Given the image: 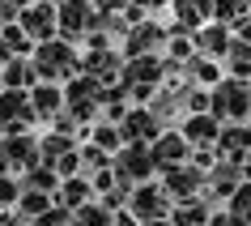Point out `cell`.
I'll return each mask as SVG.
<instances>
[{
  "instance_id": "1",
  "label": "cell",
  "mask_w": 251,
  "mask_h": 226,
  "mask_svg": "<svg viewBox=\"0 0 251 226\" xmlns=\"http://www.w3.org/2000/svg\"><path fill=\"white\" fill-rule=\"evenodd\" d=\"M34 68H39V81H73V77H81V56H77V47L68 39H43L39 47H34Z\"/></svg>"
},
{
  "instance_id": "2",
  "label": "cell",
  "mask_w": 251,
  "mask_h": 226,
  "mask_svg": "<svg viewBox=\"0 0 251 226\" xmlns=\"http://www.w3.org/2000/svg\"><path fill=\"white\" fill-rule=\"evenodd\" d=\"M64 111H73L81 124H90L102 115V81L81 73V77L64 81Z\"/></svg>"
},
{
  "instance_id": "3",
  "label": "cell",
  "mask_w": 251,
  "mask_h": 226,
  "mask_svg": "<svg viewBox=\"0 0 251 226\" xmlns=\"http://www.w3.org/2000/svg\"><path fill=\"white\" fill-rule=\"evenodd\" d=\"M217 120H247L251 115V81H238V77H222L213 85V107H209Z\"/></svg>"
},
{
  "instance_id": "4",
  "label": "cell",
  "mask_w": 251,
  "mask_h": 226,
  "mask_svg": "<svg viewBox=\"0 0 251 226\" xmlns=\"http://www.w3.org/2000/svg\"><path fill=\"white\" fill-rule=\"evenodd\" d=\"M34 162H43L39 137H30L26 128H22V133H0V171L26 175Z\"/></svg>"
},
{
  "instance_id": "5",
  "label": "cell",
  "mask_w": 251,
  "mask_h": 226,
  "mask_svg": "<svg viewBox=\"0 0 251 226\" xmlns=\"http://www.w3.org/2000/svg\"><path fill=\"white\" fill-rule=\"evenodd\" d=\"M115 175L128 179V184H145L149 175L158 171V158H153V141H128V145L115 154Z\"/></svg>"
},
{
  "instance_id": "6",
  "label": "cell",
  "mask_w": 251,
  "mask_h": 226,
  "mask_svg": "<svg viewBox=\"0 0 251 226\" xmlns=\"http://www.w3.org/2000/svg\"><path fill=\"white\" fill-rule=\"evenodd\" d=\"M119 81H124V90L132 98H153V90L162 81V64L153 56H128L124 68H119Z\"/></svg>"
},
{
  "instance_id": "7",
  "label": "cell",
  "mask_w": 251,
  "mask_h": 226,
  "mask_svg": "<svg viewBox=\"0 0 251 226\" xmlns=\"http://www.w3.org/2000/svg\"><path fill=\"white\" fill-rule=\"evenodd\" d=\"M98 26V4L94 0H60V39L77 43Z\"/></svg>"
},
{
  "instance_id": "8",
  "label": "cell",
  "mask_w": 251,
  "mask_h": 226,
  "mask_svg": "<svg viewBox=\"0 0 251 226\" xmlns=\"http://www.w3.org/2000/svg\"><path fill=\"white\" fill-rule=\"evenodd\" d=\"M17 22L30 30V39H34V43L55 39V34H60V0H30Z\"/></svg>"
},
{
  "instance_id": "9",
  "label": "cell",
  "mask_w": 251,
  "mask_h": 226,
  "mask_svg": "<svg viewBox=\"0 0 251 226\" xmlns=\"http://www.w3.org/2000/svg\"><path fill=\"white\" fill-rule=\"evenodd\" d=\"M34 120L39 115H34L30 90H0V133H22Z\"/></svg>"
},
{
  "instance_id": "10",
  "label": "cell",
  "mask_w": 251,
  "mask_h": 226,
  "mask_svg": "<svg viewBox=\"0 0 251 226\" xmlns=\"http://www.w3.org/2000/svg\"><path fill=\"white\" fill-rule=\"evenodd\" d=\"M204 184H209V171H200V167H171L166 171V197H175V200H196L200 192H204Z\"/></svg>"
},
{
  "instance_id": "11",
  "label": "cell",
  "mask_w": 251,
  "mask_h": 226,
  "mask_svg": "<svg viewBox=\"0 0 251 226\" xmlns=\"http://www.w3.org/2000/svg\"><path fill=\"white\" fill-rule=\"evenodd\" d=\"M217 158H230V162H247V158H251V124H243V120L222 124Z\"/></svg>"
},
{
  "instance_id": "12",
  "label": "cell",
  "mask_w": 251,
  "mask_h": 226,
  "mask_svg": "<svg viewBox=\"0 0 251 226\" xmlns=\"http://www.w3.org/2000/svg\"><path fill=\"white\" fill-rule=\"evenodd\" d=\"M187 154H192V141L179 133H158L153 137V158H158V171H171V167H183Z\"/></svg>"
},
{
  "instance_id": "13",
  "label": "cell",
  "mask_w": 251,
  "mask_h": 226,
  "mask_svg": "<svg viewBox=\"0 0 251 226\" xmlns=\"http://www.w3.org/2000/svg\"><path fill=\"white\" fill-rule=\"evenodd\" d=\"M162 43H166V30L153 26V22L145 17V22H136V26L124 34V56H153Z\"/></svg>"
},
{
  "instance_id": "14",
  "label": "cell",
  "mask_w": 251,
  "mask_h": 226,
  "mask_svg": "<svg viewBox=\"0 0 251 226\" xmlns=\"http://www.w3.org/2000/svg\"><path fill=\"white\" fill-rule=\"evenodd\" d=\"M166 188H153V184H136L132 188V213L141 218V222H153V218H166Z\"/></svg>"
},
{
  "instance_id": "15",
  "label": "cell",
  "mask_w": 251,
  "mask_h": 226,
  "mask_svg": "<svg viewBox=\"0 0 251 226\" xmlns=\"http://www.w3.org/2000/svg\"><path fill=\"white\" fill-rule=\"evenodd\" d=\"M183 137L192 141V149L217 145V137H222V120H217L213 111H196V115H187V120H183Z\"/></svg>"
},
{
  "instance_id": "16",
  "label": "cell",
  "mask_w": 251,
  "mask_h": 226,
  "mask_svg": "<svg viewBox=\"0 0 251 226\" xmlns=\"http://www.w3.org/2000/svg\"><path fill=\"white\" fill-rule=\"evenodd\" d=\"M30 103H34V115L39 120L51 124L60 111H64V85L60 81H39L34 90H30Z\"/></svg>"
},
{
  "instance_id": "17",
  "label": "cell",
  "mask_w": 251,
  "mask_h": 226,
  "mask_svg": "<svg viewBox=\"0 0 251 226\" xmlns=\"http://www.w3.org/2000/svg\"><path fill=\"white\" fill-rule=\"evenodd\" d=\"M119 128H124V141H153V137L162 133V120L149 107H136V111H128V115L119 120Z\"/></svg>"
},
{
  "instance_id": "18",
  "label": "cell",
  "mask_w": 251,
  "mask_h": 226,
  "mask_svg": "<svg viewBox=\"0 0 251 226\" xmlns=\"http://www.w3.org/2000/svg\"><path fill=\"white\" fill-rule=\"evenodd\" d=\"M81 73H90V77H98L106 85V81L119 73V52H115V47H85V56H81Z\"/></svg>"
},
{
  "instance_id": "19",
  "label": "cell",
  "mask_w": 251,
  "mask_h": 226,
  "mask_svg": "<svg viewBox=\"0 0 251 226\" xmlns=\"http://www.w3.org/2000/svg\"><path fill=\"white\" fill-rule=\"evenodd\" d=\"M0 81H4V90H34L39 85V68H34L30 56H13L0 68Z\"/></svg>"
},
{
  "instance_id": "20",
  "label": "cell",
  "mask_w": 251,
  "mask_h": 226,
  "mask_svg": "<svg viewBox=\"0 0 251 226\" xmlns=\"http://www.w3.org/2000/svg\"><path fill=\"white\" fill-rule=\"evenodd\" d=\"M230 43H234V34L226 30V22H217V26H200V30H196V47H200V56L222 60V56L230 52Z\"/></svg>"
},
{
  "instance_id": "21",
  "label": "cell",
  "mask_w": 251,
  "mask_h": 226,
  "mask_svg": "<svg viewBox=\"0 0 251 226\" xmlns=\"http://www.w3.org/2000/svg\"><path fill=\"white\" fill-rule=\"evenodd\" d=\"M90 197H94L90 175H68V179H60V192H55V200H60L64 209H81Z\"/></svg>"
},
{
  "instance_id": "22",
  "label": "cell",
  "mask_w": 251,
  "mask_h": 226,
  "mask_svg": "<svg viewBox=\"0 0 251 226\" xmlns=\"http://www.w3.org/2000/svg\"><path fill=\"white\" fill-rule=\"evenodd\" d=\"M17 179H22V188H39V192H60V171H55V167H47V162H34V167H30L26 175H17Z\"/></svg>"
},
{
  "instance_id": "23",
  "label": "cell",
  "mask_w": 251,
  "mask_h": 226,
  "mask_svg": "<svg viewBox=\"0 0 251 226\" xmlns=\"http://www.w3.org/2000/svg\"><path fill=\"white\" fill-rule=\"evenodd\" d=\"M68 149H77V141H73L68 133H55V128H51L47 137H39V154H43V162H47V167H55Z\"/></svg>"
},
{
  "instance_id": "24",
  "label": "cell",
  "mask_w": 251,
  "mask_h": 226,
  "mask_svg": "<svg viewBox=\"0 0 251 226\" xmlns=\"http://www.w3.org/2000/svg\"><path fill=\"white\" fill-rule=\"evenodd\" d=\"M175 17H179V26L196 30L204 17H213V0H175Z\"/></svg>"
},
{
  "instance_id": "25",
  "label": "cell",
  "mask_w": 251,
  "mask_h": 226,
  "mask_svg": "<svg viewBox=\"0 0 251 226\" xmlns=\"http://www.w3.org/2000/svg\"><path fill=\"white\" fill-rule=\"evenodd\" d=\"M55 200H51V192H39V188H22V197H17V213L26 218V222H34L39 213H47Z\"/></svg>"
},
{
  "instance_id": "26",
  "label": "cell",
  "mask_w": 251,
  "mask_h": 226,
  "mask_svg": "<svg viewBox=\"0 0 251 226\" xmlns=\"http://www.w3.org/2000/svg\"><path fill=\"white\" fill-rule=\"evenodd\" d=\"M111 222H115V209L94 205V200H85L81 209H73V226H111Z\"/></svg>"
},
{
  "instance_id": "27",
  "label": "cell",
  "mask_w": 251,
  "mask_h": 226,
  "mask_svg": "<svg viewBox=\"0 0 251 226\" xmlns=\"http://www.w3.org/2000/svg\"><path fill=\"white\" fill-rule=\"evenodd\" d=\"M94 145H102L106 154H119L128 141H124V128H119L115 120H106V124H98V128H94Z\"/></svg>"
},
{
  "instance_id": "28",
  "label": "cell",
  "mask_w": 251,
  "mask_h": 226,
  "mask_svg": "<svg viewBox=\"0 0 251 226\" xmlns=\"http://www.w3.org/2000/svg\"><path fill=\"white\" fill-rule=\"evenodd\" d=\"M251 13V0H213V17L217 22H238V17H247Z\"/></svg>"
},
{
  "instance_id": "29",
  "label": "cell",
  "mask_w": 251,
  "mask_h": 226,
  "mask_svg": "<svg viewBox=\"0 0 251 226\" xmlns=\"http://www.w3.org/2000/svg\"><path fill=\"white\" fill-rule=\"evenodd\" d=\"M230 213H234L243 226H251V179H243V184H238V192L230 197Z\"/></svg>"
},
{
  "instance_id": "30",
  "label": "cell",
  "mask_w": 251,
  "mask_h": 226,
  "mask_svg": "<svg viewBox=\"0 0 251 226\" xmlns=\"http://www.w3.org/2000/svg\"><path fill=\"white\" fill-rule=\"evenodd\" d=\"M111 162H115V154H106L102 145H85V149H81V171H85V175L102 171V167H111Z\"/></svg>"
},
{
  "instance_id": "31",
  "label": "cell",
  "mask_w": 251,
  "mask_h": 226,
  "mask_svg": "<svg viewBox=\"0 0 251 226\" xmlns=\"http://www.w3.org/2000/svg\"><path fill=\"white\" fill-rule=\"evenodd\" d=\"M187 77H196V85H217L222 73H217L213 60H192V64H187Z\"/></svg>"
},
{
  "instance_id": "32",
  "label": "cell",
  "mask_w": 251,
  "mask_h": 226,
  "mask_svg": "<svg viewBox=\"0 0 251 226\" xmlns=\"http://www.w3.org/2000/svg\"><path fill=\"white\" fill-rule=\"evenodd\" d=\"M175 226H204V205L183 200V205L175 209Z\"/></svg>"
},
{
  "instance_id": "33",
  "label": "cell",
  "mask_w": 251,
  "mask_h": 226,
  "mask_svg": "<svg viewBox=\"0 0 251 226\" xmlns=\"http://www.w3.org/2000/svg\"><path fill=\"white\" fill-rule=\"evenodd\" d=\"M22 197V179H13V171H0V205H17Z\"/></svg>"
},
{
  "instance_id": "34",
  "label": "cell",
  "mask_w": 251,
  "mask_h": 226,
  "mask_svg": "<svg viewBox=\"0 0 251 226\" xmlns=\"http://www.w3.org/2000/svg\"><path fill=\"white\" fill-rule=\"evenodd\" d=\"M94 4H98V13H124L128 0H94Z\"/></svg>"
},
{
  "instance_id": "35",
  "label": "cell",
  "mask_w": 251,
  "mask_h": 226,
  "mask_svg": "<svg viewBox=\"0 0 251 226\" xmlns=\"http://www.w3.org/2000/svg\"><path fill=\"white\" fill-rule=\"evenodd\" d=\"M9 60H13V47H9V43H4V34H0V68L9 64Z\"/></svg>"
},
{
  "instance_id": "36",
  "label": "cell",
  "mask_w": 251,
  "mask_h": 226,
  "mask_svg": "<svg viewBox=\"0 0 251 226\" xmlns=\"http://www.w3.org/2000/svg\"><path fill=\"white\" fill-rule=\"evenodd\" d=\"M141 226H175V222H166V218H153V222H141Z\"/></svg>"
},
{
  "instance_id": "37",
  "label": "cell",
  "mask_w": 251,
  "mask_h": 226,
  "mask_svg": "<svg viewBox=\"0 0 251 226\" xmlns=\"http://www.w3.org/2000/svg\"><path fill=\"white\" fill-rule=\"evenodd\" d=\"M145 4H158V0H145Z\"/></svg>"
},
{
  "instance_id": "38",
  "label": "cell",
  "mask_w": 251,
  "mask_h": 226,
  "mask_svg": "<svg viewBox=\"0 0 251 226\" xmlns=\"http://www.w3.org/2000/svg\"><path fill=\"white\" fill-rule=\"evenodd\" d=\"M0 90H4V81H0Z\"/></svg>"
}]
</instances>
